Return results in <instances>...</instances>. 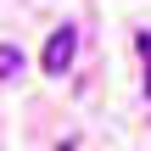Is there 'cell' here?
Instances as JSON below:
<instances>
[{"instance_id":"1","label":"cell","mask_w":151,"mask_h":151,"mask_svg":"<svg viewBox=\"0 0 151 151\" xmlns=\"http://www.w3.org/2000/svg\"><path fill=\"white\" fill-rule=\"evenodd\" d=\"M73 56H78V34H73V28H56V34L45 39V73L62 78V73L73 67Z\"/></svg>"},{"instance_id":"2","label":"cell","mask_w":151,"mask_h":151,"mask_svg":"<svg viewBox=\"0 0 151 151\" xmlns=\"http://www.w3.org/2000/svg\"><path fill=\"white\" fill-rule=\"evenodd\" d=\"M22 73V50L17 45H0V78H17Z\"/></svg>"},{"instance_id":"4","label":"cell","mask_w":151,"mask_h":151,"mask_svg":"<svg viewBox=\"0 0 151 151\" xmlns=\"http://www.w3.org/2000/svg\"><path fill=\"white\" fill-rule=\"evenodd\" d=\"M146 95H151V78H146Z\"/></svg>"},{"instance_id":"3","label":"cell","mask_w":151,"mask_h":151,"mask_svg":"<svg viewBox=\"0 0 151 151\" xmlns=\"http://www.w3.org/2000/svg\"><path fill=\"white\" fill-rule=\"evenodd\" d=\"M56 151H73V140H67V146H56Z\"/></svg>"}]
</instances>
